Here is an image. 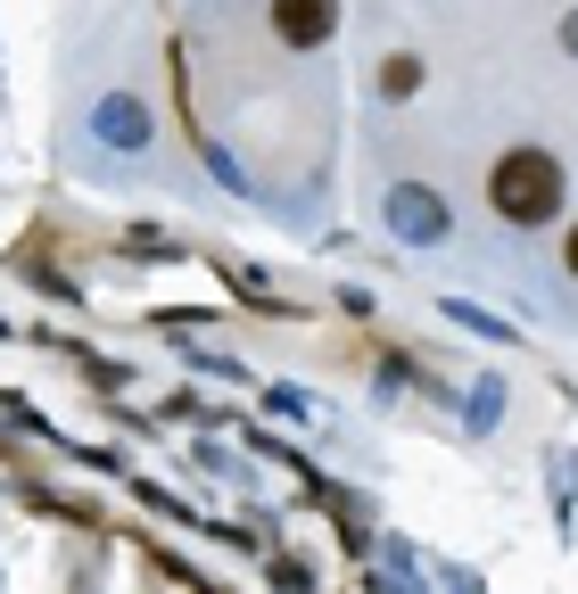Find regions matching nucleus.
<instances>
[{
	"mask_svg": "<svg viewBox=\"0 0 578 594\" xmlns=\"http://www.w3.org/2000/svg\"><path fill=\"white\" fill-rule=\"evenodd\" d=\"M487 190H496V206H504L512 223H545V215L562 206V166H554V157H538V148H512Z\"/></svg>",
	"mask_w": 578,
	"mask_h": 594,
	"instance_id": "f257e3e1",
	"label": "nucleus"
},
{
	"mask_svg": "<svg viewBox=\"0 0 578 594\" xmlns=\"http://www.w3.org/2000/svg\"><path fill=\"white\" fill-rule=\"evenodd\" d=\"M273 17H281L290 41H322V34H331V0H281Z\"/></svg>",
	"mask_w": 578,
	"mask_h": 594,
	"instance_id": "f03ea898",
	"label": "nucleus"
},
{
	"mask_svg": "<svg viewBox=\"0 0 578 594\" xmlns=\"http://www.w3.org/2000/svg\"><path fill=\"white\" fill-rule=\"evenodd\" d=\"M570 273H578V231H570Z\"/></svg>",
	"mask_w": 578,
	"mask_h": 594,
	"instance_id": "7ed1b4c3",
	"label": "nucleus"
}]
</instances>
